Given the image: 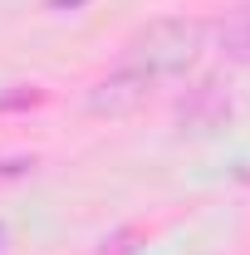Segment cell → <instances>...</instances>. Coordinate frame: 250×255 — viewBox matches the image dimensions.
<instances>
[{"label":"cell","mask_w":250,"mask_h":255,"mask_svg":"<svg viewBox=\"0 0 250 255\" xmlns=\"http://www.w3.org/2000/svg\"><path fill=\"white\" fill-rule=\"evenodd\" d=\"M137 241H142V236H137L132 226H123V231H113V236H103L94 255H137Z\"/></svg>","instance_id":"5b68a950"},{"label":"cell","mask_w":250,"mask_h":255,"mask_svg":"<svg viewBox=\"0 0 250 255\" xmlns=\"http://www.w3.org/2000/svg\"><path fill=\"white\" fill-rule=\"evenodd\" d=\"M231 118V94L221 89V79H201L182 103H177V123L182 132H211Z\"/></svg>","instance_id":"3957f363"},{"label":"cell","mask_w":250,"mask_h":255,"mask_svg":"<svg viewBox=\"0 0 250 255\" xmlns=\"http://www.w3.org/2000/svg\"><path fill=\"white\" fill-rule=\"evenodd\" d=\"M216 39H221V54H226L231 64H250V5L231 10V15L221 20Z\"/></svg>","instance_id":"277c9868"},{"label":"cell","mask_w":250,"mask_h":255,"mask_svg":"<svg viewBox=\"0 0 250 255\" xmlns=\"http://www.w3.org/2000/svg\"><path fill=\"white\" fill-rule=\"evenodd\" d=\"M201 49H206V20H196V15H162L152 25H142L137 34H127L123 64L157 84V79L187 74L191 64L201 59Z\"/></svg>","instance_id":"6da1fadb"},{"label":"cell","mask_w":250,"mask_h":255,"mask_svg":"<svg viewBox=\"0 0 250 255\" xmlns=\"http://www.w3.org/2000/svg\"><path fill=\"white\" fill-rule=\"evenodd\" d=\"M152 79L147 74H137V69H127V64H118L113 74H103L94 89L84 94V108L94 113V118H132L147 98H152Z\"/></svg>","instance_id":"7a4b0ae2"}]
</instances>
